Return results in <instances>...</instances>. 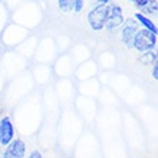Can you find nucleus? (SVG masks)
<instances>
[{
	"mask_svg": "<svg viewBox=\"0 0 158 158\" xmlns=\"http://www.w3.org/2000/svg\"><path fill=\"white\" fill-rule=\"evenodd\" d=\"M134 17H135V20H138L142 26H144V29L150 30V32H152L154 35H157V26H155L154 22L151 20V19H148L145 15H142V13H135Z\"/></svg>",
	"mask_w": 158,
	"mask_h": 158,
	"instance_id": "8",
	"label": "nucleus"
},
{
	"mask_svg": "<svg viewBox=\"0 0 158 158\" xmlns=\"http://www.w3.org/2000/svg\"><path fill=\"white\" fill-rule=\"evenodd\" d=\"M0 158H2V154H0Z\"/></svg>",
	"mask_w": 158,
	"mask_h": 158,
	"instance_id": "16",
	"label": "nucleus"
},
{
	"mask_svg": "<svg viewBox=\"0 0 158 158\" xmlns=\"http://www.w3.org/2000/svg\"><path fill=\"white\" fill-rule=\"evenodd\" d=\"M127 2H132V3H137L138 0H127Z\"/></svg>",
	"mask_w": 158,
	"mask_h": 158,
	"instance_id": "15",
	"label": "nucleus"
},
{
	"mask_svg": "<svg viewBox=\"0 0 158 158\" xmlns=\"http://www.w3.org/2000/svg\"><path fill=\"white\" fill-rule=\"evenodd\" d=\"M58 4H59V9H60L63 13H68L72 10L73 0H58Z\"/></svg>",
	"mask_w": 158,
	"mask_h": 158,
	"instance_id": "10",
	"label": "nucleus"
},
{
	"mask_svg": "<svg viewBox=\"0 0 158 158\" xmlns=\"http://www.w3.org/2000/svg\"><path fill=\"white\" fill-rule=\"evenodd\" d=\"M135 4L141 10L139 13H142V15H157V0H138Z\"/></svg>",
	"mask_w": 158,
	"mask_h": 158,
	"instance_id": "7",
	"label": "nucleus"
},
{
	"mask_svg": "<svg viewBox=\"0 0 158 158\" xmlns=\"http://www.w3.org/2000/svg\"><path fill=\"white\" fill-rule=\"evenodd\" d=\"M15 138V129L9 117H3L0 119V145L7 147Z\"/></svg>",
	"mask_w": 158,
	"mask_h": 158,
	"instance_id": "5",
	"label": "nucleus"
},
{
	"mask_svg": "<svg viewBox=\"0 0 158 158\" xmlns=\"http://www.w3.org/2000/svg\"><path fill=\"white\" fill-rule=\"evenodd\" d=\"M138 32V23L134 19H128V20L124 22V27H122V32H121V38L122 42L125 43L127 48L132 49L134 48V39H135V35Z\"/></svg>",
	"mask_w": 158,
	"mask_h": 158,
	"instance_id": "4",
	"label": "nucleus"
},
{
	"mask_svg": "<svg viewBox=\"0 0 158 158\" xmlns=\"http://www.w3.org/2000/svg\"><path fill=\"white\" fill-rule=\"evenodd\" d=\"M157 45V35L147 29L138 30L134 39V48L139 52H148V50L154 49Z\"/></svg>",
	"mask_w": 158,
	"mask_h": 158,
	"instance_id": "1",
	"label": "nucleus"
},
{
	"mask_svg": "<svg viewBox=\"0 0 158 158\" xmlns=\"http://www.w3.org/2000/svg\"><path fill=\"white\" fill-rule=\"evenodd\" d=\"M27 158H42V154L39 151H33V152H30V155Z\"/></svg>",
	"mask_w": 158,
	"mask_h": 158,
	"instance_id": "12",
	"label": "nucleus"
},
{
	"mask_svg": "<svg viewBox=\"0 0 158 158\" xmlns=\"http://www.w3.org/2000/svg\"><path fill=\"white\" fill-rule=\"evenodd\" d=\"M106 13H108V4H96L91 12L88 13V23L92 30H102L105 27L106 20Z\"/></svg>",
	"mask_w": 158,
	"mask_h": 158,
	"instance_id": "2",
	"label": "nucleus"
},
{
	"mask_svg": "<svg viewBox=\"0 0 158 158\" xmlns=\"http://www.w3.org/2000/svg\"><path fill=\"white\" fill-rule=\"evenodd\" d=\"M98 2V4H108L111 0H96Z\"/></svg>",
	"mask_w": 158,
	"mask_h": 158,
	"instance_id": "14",
	"label": "nucleus"
},
{
	"mask_svg": "<svg viewBox=\"0 0 158 158\" xmlns=\"http://www.w3.org/2000/svg\"><path fill=\"white\" fill-rule=\"evenodd\" d=\"M139 62L155 65V63H157V53H155V52H151V50H148V52H142L141 58H139Z\"/></svg>",
	"mask_w": 158,
	"mask_h": 158,
	"instance_id": "9",
	"label": "nucleus"
},
{
	"mask_svg": "<svg viewBox=\"0 0 158 158\" xmlns=\"http://www.w3.org/2000/svg\"><path fill=\"white\" fill-rule=\"evenodd\" d=\"M152 78L158 79V66H157V63L154 65V69H152Z\"/></svg>",
	"mask_w": 158,
	"mask_h": 158,
	"instance_id": "13",
	"label": "nucleus"
},
{
	"mask_svg": "<svg viewBox=\"0 0 158 158\" xmlns=\"http://www.w3.org/2000/svg\"><path fill=\"white\" fill-rule=\"evenodd\" d=\"M125 17L124 13H122V9L117 4H112V6H108V13H106V20H105V27L108 30H115L118 29L119 26L124 25Z\"/></svg>",
	"mask_w": 158,
	"mask_h": 158,
	"instance_id": "3",
	"label": "nucleus"
},
{
	"mask_svg": "<svg viewBox=\"0 0 158 158\" xmlns=\"http://www.w3.org/2000/svg\"><path fill=\"white\" fill-rule=\"evenodd\" d=\"M25 151H26L25 142L17 138V139H13L7 145L2 158H25Z\"/></svg>",
	"mask_w": 158,
	"mask_h": 158,
	"instance_id": "6",
	"label": "nucleus"
},
{
	"mask_svg": "<svg viewBox=\"0 0 158 158\" xmlns=\"http://www.w3.org/2000/svg\"><path fill=\"white\" fill-rule=\"evenodd\" d=\"M83 6H85V2L83 0H73V6H72V10L76 13L82 12L83 10Z\"/></svg>",
	"mask_w": 158,
	"mask_h": 158,
	"instance_id": "11",
	"label": "nucleus"
}]
</instances>
